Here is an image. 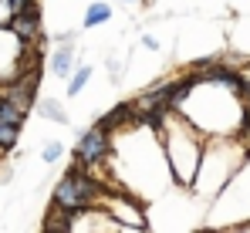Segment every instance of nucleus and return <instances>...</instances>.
Returning a JSON list of instances; mask_svg holds the SVG:
<instances>
[{
	"label": "nucleus",
	"instance_id": "obj_1",
	"mask_svg": "<svg viewBox=\"0 0 250 233\" xmlns=\"http://www.w3.org/2000/svg\"><path fill=\"white\" fill-rule=\"evenodd\" d=\"M163 142V159H166V172L172 183L179 186H193L200 159H203V142H200V128L183 115V112H163L159 125L152 128Z\"/></svg>",
	"mask_w": 250,
	"mask_h": 233
},
{
	"label": "nucleus",
	"instance_id": "obj_2",
	"mask_svg": "<svg viewBox=\"0 0 250 233\" xmlns=\"http://www.w3.org/2000/svg\"><path fill=\"white\" fill-rule=\"evenodd\" d=\"M27 58H31V44L14 38L10 27H0V85H7V81H14L21 75Z\"/></svg>",
	"mask_w": 250,
	"mask_h": 233
},
{
	"label": "nucleus",
	"instance_id": "obj_3",
	"mask_svg": "<svg viewBox=\"0 0 250 233\" xmlns=\"http://www.w3.org/2000/svg\"><path fill=\"white\" fill-rule=\"evenodd\" d=\"M119 223L105 206H82L71 210L68 216V233H115Z\"/></svg>",
	"mask_w": 250,
	"mask_h": 233
},
{
	"label": "nucleus",
	"instance_id": "obj_4",
	"mask_svg": "<svg viewBox=\"0 0 250 233\" xmlns=\"http://www.w3.org/2000/svg\"><path fill=\"white\" fill-rule=\"evenodd\" d=\"M108 152H112V139H108V132L102 125H95V128H88L82 139H78L75 159H82L84 166H98V162L108 159Z\"/></svg>",
	"mask_w": 250,
	"mask_h": 233
},
{
	"label": "nucleus",
	"instance_id": "obj_5",
	"mask_svg": "<svg viewBox=\"0 0 250 233\" xmlns=\"http://www.w3.org/2000/svg\"><path fill=\"white\" fill-rule=\"evenodd\" d=\"M7 27L14 31V38H21L24 44H34V41L41 38V21L31 17V14H14V17L7 21Z\"/></svg>",
	"mask_w": 250,
	"mask_h": 233
},
{
	"label": "nucleus",
	"instance_id": "obj_6",
	"mask_svg": "<svg viewBox=\"0 0 250 233\" xmlns=\"http://www.w3.org/2000/svg\"><path fill=\"white\" fill-rule=\"evenodd\" d=\"M71 64H75V47L71 44H64V47H58L51 54V75L54 78H68L71 75Z\"/></svg>",
	"mask_w": 250,
	"mask_h": 233
},
{
	"label": "nucleus",
	"instance_id": "obj_7",
	"mask_svg": "<svg viewBox=\"0 0 250 233\" xmlns=\"http://www.w3.org/2000/svg\"><path fill=\"white\" fill-rule=\"evenodd\" d=\"M105 21H112V7H108V3H102V0H95V3L84 10L82 27L88 31V27H98V24H105Z\"/></svg>",
	"mask_w": 250,
	"mask_h": 233
},
{
	"label": "nucleus",
	"instance_id": "obj_8",
	"mask_svg": "<svg viewBox=\"0 0 250 233\" xmlns=\"http://www.w3.org/2000/svg\"><path fill=\"white\" fill-rule=\"evenodd\" d=\"M38 105V115L51 118V122H61V125H68V112L61 108V102H54V98H41V102H34Z\"/></svg>",
	"mask_w": 250,
	"mask_h": 233
},
{
	"label": "nucleus",
	"instance_id": "obj_9",
	"mask_svg": "<svg viewBox=\"0 0 250 233\" xmlns=\"http://www.w3.org/2000/svg\"><path fill=\"white\" fill-rule=\"evenodd\" d=\"M68 216H71V210H64V206H51L47 210V216H44V230H68Z\"/></svg>",
	"mask_w": 250,
	"mask_h": 233
},
{
	"label": "nucleus",
	"instance_id": "obj_10",
	"mask_svg": "<svg viewBox=\"0 0 250 233\" xmlns=\"http://www.w3.org/2000/svg\"><path fill=\"white\" fill-rule=\"evenodd\" d=\"M24 115H27V112H21L17 105H10V102L0 98V122H7V125H24Z\"/></svg>",
	"mask_w": 250,
	"mask_h": 233
},
{
	"label": "nucleus",
	"instance_id": "obj_11",
	"mask_svg": "<svg viewBox=\"0 0 250 233\" xmlns=\"http://www.w3.org/2000/svg\"><path fill=\"white\" fill-rule=\"evenodd\" d=\"M17 139H21V125H7V122H0V149H3V152L14 149Z\"/></svg>",
	"mask_w": 250,
	"mask_h": 233
},
{
	"label": "nucleus",
	"instance_id": "obj_12",
	"mask_svg": "<svg viewBox=\"0 0 250 233\" xmlns=\"http://www.w3.org/2000/svg\"><path fill=\"white\" fill-rule=\"evenodd\" d=\"M88 81H91V68L84 64V68H78V71L71 75V81H68V95H71V98H75V95H82V88L88 85Z\"/></svg>",
	"mask_w": 250,
	"mask_h": 233
},
{
	"label": "nucleus",
	"instance_id": "obj_13",
	"mask_svg": "<svg viewBox=\"0 0 250 233\" xmlns=\"http://www.w3.org/2000/svg\"><path fill=\"white\" fill-rule=\"evenodd\" d=\"M61 155H64V146H61V142H47V146H44V152H41V159L47 162V166H54Z\"/></svg>",
	"mask_w": 250,
	"mask_h": 233
},
{
	"label": "nucleus",
	"instance_id": "obj_14",
	"mask_svg": "<svg viewBox=\"0 0 250 233\" xmlns=\"http://www.w3.org/2000/svg\"><path fill=\"white\" fill-rule=\"evenodd\" d=\"M14 14H10V7H7V0H0V27H7V21H10Z\"/></svg>",
	"mask_w": 250,
	"mask_h": 233
},
{
	"label": "nucleus",
	"instance_id": "obj_15",
	"mask_svg": "<svg viewBox=\"0 0 250 233\" xmlns=\"http://www.w3.org/2000/svg\"><path fill=\"white\" fill-rule=\"evenodd\" d=\"M31 0H7V7H10V14H21L24 7H27Z\"/></svg>",
	"mask_w": 250,
	"mask_h": 233
},
{
	"label": "nucleus",
	"instance_id": "obj_16",
	"mask_svg": "<svg viewBox=\"0 0 250 233\" xmlns=\"http://www.w3.org/2000/svg\"><path fill=\"white\" fill-rule=\"evenodd\" d=\"M115 233H149V230H146V227H122V223H119Z\"/></svg>",
	"mask_w": 250,
	"mask_h": 233
},
{
	"label": "nucleus",
	"instance_id": "obj_17",
	"mask_svg": "<svg viewBox=\"0 0 250 233\" xmlns=\"http://www.w3.org/2000/svg\"><path fill=\"white\" fill-rule=\"evenodd\" d=\"M142 44H146V47H149V51H156V47H159V41L152 38V34H146V38H142Z\"/></svg>",
	"mask_w": 250,
	"mask_h": 233
},
{
	"label": "nucleus",
	"instance_id": "obj_18",
	"mask_svg": "<svg viewBox=\"0 0 250 233\" xmlns=\"http://www.w3.org/2000/svg\"><path fill=\"white\" fill-rule=\"evenodd\" d=\"M41 233H68V230H41Z\"/></svg>",
	"mask_w": 250,
	"mask_h": 233
},
{
	"label": "nucleus",
	"instance_id": "obj_19",
	"mask_svg": "<svg viewBox=\"0 0 250 233\" xmlns=\"http://www.w3.org/2000/svg\"><path fill=\"white\" fill-rule=\"evenodd\" d=\"M125 3H135V0H125Z\"/></svg>",
	"mask_w": 250,
	"mask_h": 233
}]
</instances>
